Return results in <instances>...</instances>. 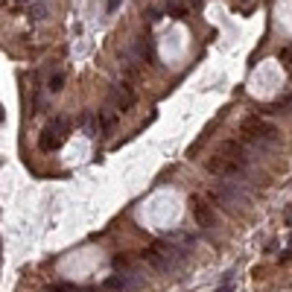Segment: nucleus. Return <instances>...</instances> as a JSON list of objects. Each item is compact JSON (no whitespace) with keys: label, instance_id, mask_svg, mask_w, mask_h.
Returning a JSON list of instances; mask_svg holds the SVG:
<instances>
[{"label":"nucleus","instance_id":"f257e3e1","mask_svg":"<svg viewBox=\"0 0 292 292\" xmlns=\"http://www.w3.org/2000/svg\"><path fill=\"white\" fill-rule=\"evenodd\" d=\"M240 140L257 155V158H263V155H269L277 143H280V132H277L269 120L251 114V117H245L242 126H240Z\"/></svg>","mask_w":292,"mask_h":292},{"label":"nucleus","instance_id":"f03ea898","mask_svg":"<svg viewBox=\"0 0 292 292\" xmlns=\"http://www.w3.org/2000/svg\"><path fill=\"white\" fill-rule=\"evenodd\" d=\"M184 260H187V251L178 248V245H172V242H167V240H158L155 245H149L143 251V263L149 269H155L158 275H172L178 266H184Z\"/></svg>","mask_w":292,"mask_h":292},{"label":"nucleus","instance_id":"7ed1b4c3","mask_svg":"<svg viewBox=\"0 0 292 292\" xmlns=\"http://www.w3.org/2000/svg\"><path fill=\"white\" fill-rule=\"evenodd\" d=\"M210 199L216 205H222L228 213H240V210H245L251 205V196L245 193V187L242 184H231V181H216L210 187Z\"/></svg>","mask_w":292,"mask_h":292},{"label":"nucleus","instance_id":"20e7f679","mask_svg":"<svg viewBox=\"0 0 292 292\" xmlns=\"http://www.w3.org/2000/svg\"><path fill=\"white\" fill-rule=\"evenodd\" d=\"M103 289H108V292H138V289H143V277L140 275H111L108 280L103 283Z\"/></svg>","mask_w":292,"mask_h":292},{"label":"nucleus","instance_id":"39448f33","mask_svg":"<svg viewBox=\"0 0 292 292\" xmlns=\"http://www.w3.org/2000/svg\"><path fill=\"white\" fill-rule=\"evenodd\" d=\"M190 210H193V219L199 222V228H205V231L219 228V222H216V213H213V210H210V205H205L199 196H193V199H190Z\"/></svg>","mask_w":292,"mask_h":292},{"label":"nucleus","instance_id":"423d86ee","mask_svg":"<svg viewBox=\"0 0 292 292\" xmlns=\"http://www.w3.org/2000/svg\"><path fill=\"white\" fill-rule=\"evenodd\" d=\"M108 100L114 103L117 111H129V108L135 105V91H132L129 82H123V85H114L111 91H108Z\"/></svg>","mask_w":292,"mask_h":292},{"label":"nucleus","instance_id":"0eeeda50","mask_svg":"<svg viewBox=\"0 0 292 292\" xmlns=\"http://www.w3.org/2000/svg\"><path fill=\"white\" fill-rule=\"evenodd\" d=\"M62 143H65V135H62V132H56V129H50V126H47V129L41 132V138H38V146H41L44 152H53V149H59Z\"/></svg>","mask_w":292,"mask_h":292},{"label":"nucleus","instance_id":"6e6552de","mask_svg":"<svg viewBox=\"0 0 292 292\" xmlns=\"http://www.w3.org/2000/svg\"><path fill=\"white\" fill-rule=\"evenodd\" d=\"M164 240L172 242V245H178V248H184V251H190V248L196 245V237H193L190 231H167Z\"/></svg>","mask_w":292,"mask_h":292},{"label":"nucleus","instance_id":"1a4fd4ad","mask_svg":"<svg viewBox=\"0 0 292 292\" xmlns=\"http://www.w3.org/2000/svg\"><path fill=\"white\" fill-rule=\"evenodd\" d=\"M27 18H30L33 24H41V21L47 18V3H44V0H35L33 6H27Z\"/></svg>","mask_w":292,"mask_h":292},{"label":"nucleus","instance_id":"9d476101","mask_svg":"<svg viewBox=\"0 0 292 292\" xmlns=\"http://www.w3.org/2000/svg\"><path fill=\"white\" fill-rule=\"evenodd\" d=\"M50 292H97V289H91V286H76V283H56Z\"/></svg>","mask_w":292,"mask_h":292},{"label":"nucleus","instance_id":"9b49d317","mask_svg":"<svg viewBox=\"0 0 292 292\" xmlns=\"http://www.w3.org/2000/svg\"><path fill=\"white\" fill-rule=\"evenodd\" d=\"M167 12H170V18H184L187 15V9L181 6V0H167Z\"/></svg>","mask_w":292,"mask_h":292},{"label":"nucleus","instance_id":"f8f14e48","mask_svg":"<svg viewBox=\"0 0 292 292\" xmlns=\"http://www.w3.org/2000/svg\"><path fill=\"white\" fill-rule=\"evenodd\" d=\"M62 85H65V73H53L50 82H47V91H50V94H59Z\"/></svg>","mask_w":292,"mask_h":292},{"label":"nucleus","instance_id":"ddd939ff","mask_svg":"<svg viewBox=\"0 0 292 292\" xmlns=\"http://www.w3.org/2000/svg\"><path fill=\"white\" fill-rule=\"evenodd\" d=\"M216 292H234V280H222V283L216 286Z\"/></svg>","mask_w":292,"mask_h":292},{"label":"nucleus","instance_id":"4468645a","mask_svg":"<svg viewBox=\"0 0 292 292\" xmlns=\"http://www.w3.org/2000/svg\"><path fill=\"white\" fill-rule=\"evenodd\" d=\"M47 108V100H44V94H38L35 97V111H44Z\"/></svg>","mask_w":292,"mask_h":292},{"label":"nucleus","instance_id":"2eb2a0df","mask_svg":"<svg viewBox=\"0 0 292 292\" xmlns=\"http://www.w3.org/2000/svg\"><path fill=\"white\" fill-rule=\"evenodd\" d=\"M117 6H120V0H108V12H117Z\"/></svg>","mask_w":292,"mask_h":292},{"label":"nucleus","instance_id":"dca6fc26","mask_svg":"<svg viewBox=\"0 0 292 292\" xmlns=\"http://www.w3.org/2000/svg\"><path fill=\"white\" fill-rule=\"evenodd\" d=\"M289 242H292V234H289Z\"/></svg>","mask_w":292,"mask_h":292}]
</instances>
